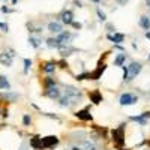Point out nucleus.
Returning a JSON list of instances; mask_svg holds the SVG:
<instances>
[{
	"label": "nucleus",
	"instance_id": "obj_1",
	"mask_svg": "<svg viewBox=\"0 0 150 150\" xmlns=\"http://www.w3.org/2000/svg\"><path fill=\"white\" fill-rule=\"evenodd\" d=\"M111 135H112V141H114V146L122 150L123 146H125V123H122L117 129H112L111 131Z\"/></svg>",
	"mask_w": 150,
	"mask_h": 150
},
{
	"label": "nucleus",
	"instance_id": "obj_2",
	"mask_svg": "<svg viewBox=\"0 0 150 150\" xmlns=\"http://www.w3.org/2000/svg\"><path fill=\"white\" fill-rule=\"evenodd\" d=\"M119 102L122 107H128V105H135L137 102H138V96L131 93V92H125L120 95L119 98Z\"/></svg>",
	"mask_w": 150,
	"mask_h": 150
},
{
	"label": "nucleus",
	"instance_id": "obj_3",
	"mask_svg": "<svg viewBox=\"0 0 150 150\" xmlns=\"http://www.w3.org/2000/svg\"><path fill=\"white\" fill-rule=\"evenodd\" d=\"M60 140L59 137L56 135H48V137H44L42 138V150H51V149H56L59 146Z\"/></svg>",
	"mask_w": 150,
	"mask_h": 150
},
{
	"label": "nucleus",
	"instance_id": "obj_4",
	"mask_svg": "<svg viewBox=\"0 0 150 150\" xmlns=\"http://www.w3.org/2000/svg\"><path fill=\"white\" fill-rule=\"evenodd\" d=\"M63 95L69 96V98H74L77 101H83V92L78 89V87H74V86H66L63 89Z\"/></svg>",
	"mask_w": 150,
	"mask_h": 150
},
{
	"label": "nucleus",
	"instance_id": "obj_5",
	"mask_svg": "<svg viewBox=\"0 0 150 150\" xmlns=\"http://www.w3.org/2000/svg\"><path fill=\"white\" fill-rule=\"evenodd\" d=\"M44 96L53 99V101H59L60 96H62V90L59 86H51V87H47L44 90Z\"/></svg>",
	"mask_w": 150,
	"mask_h": 150
},
{
	"label": "nucleus",
	"instance_id": "obj_6",
	"mask_svg": "<svg viewBox=\"0 0 150 150\" xmlns=\"http://www.w3.org/2000/svg\"><path fill=\"white\" fill-rule=\"evenodd\" d=\"M143 71V65L140 62H131V65L128 66V72H129V81H132L135 77H138V74Z\"/></svg>",
	"mask_w": 150,
	"mask_h": 150
},
{
	"label": "nucleus",
	"instance_id": "obj_7",
	"mask_svg": "<svg viewBox=\"0 0 150 150\" xmlns=\"http://www.w3.org/2000/svg\"><path fill=\"white\" fill-rule=\"evenodd\" d=\"M77 104H80V101H77V99H74V98H69L66 95H62L60 99H59V105L63 107V108H71V107H75Z\"/></svg>",
	"mask_w": 150,
	"mask_h": 150
},
{
	"label": "nucleus",
	"instance_id": "obj_8",
	"mask_svg": "<svg viewBox=\"0 0 150 150\" xmlns=\"http://www.w3.org/2000/svg\"><path fill=\"white\" fill-rule=\"evenodd\" d=\"M75 117H77L78 120H83V122H92V114H90V110L89 107H86L83 110H78L77 112H75Z\"/></svg>",
	"mask_w": 150,
	"mask_h": 150
},
{
	"label": "nucleus",
	"instance_id": "obj_9",
	"mask_svg": "<svg viewBox=\"0 0 150 150\" xmlns=\"http://www.w3.org/2000/svg\"><path fill=\"white\" fill-rule=\"evenodd\" d=\"M56 69H57V62H54V60L45 62V63L41 65V71H42L44 74H48V75H50V74H54Z\"/></svg>",
	"mask_w": 150,
	"mask_h": 150
},
{
	"label": "nucleus",
	"instance_id": "obj_10",
	"mask_svg": "<svg viewBox=\"0 0 150 150\" xmlns=\"http://www.w3.org/2000/svg\"><path fill=\"white\" fill-rule=\"evenodd\" d=\"M56 38L59 39L60 45L63 47V45H69V44H71V41H72V38H74V36H72L69 32H62V33H59Z\"/></svg>",
	"mask_w": 150,
	"mask_h": 150
},
{
	"label": "nucleus",
	"instance_id": "obj_11",
	"mask_svg": "<svg viewBox=\"0 0 150 150\" xmlns=\"http://www.w3.org/2000/svg\"><path fill=\"white\" fill-rule=\"evenodd\" d=\"M60 20L63 24H66V26H71V24L74 23V14L72 11H63L60 14Z\"/></svg>",
	"mask_w": 150,
	"mask_h": 150
},
{
	"label": "nucleus",
	"instance_id": "obj_12",
	"mask_svg": "<svg viewBox=\"0 0 150 150\" xmlns=\"http://www.w3.org/2000/svg\"><path fill=\"white\" fill-rule=\"evenodd\" d=\"M0 98L5 99V101H8V102H15L17 99H20V95H18V93H14V92H11V90H5L2 95H0Z\"/></svg>",
	"mask_w": 150,
	"mask_h": 150
},
{
	"label": "nucleus",
	"instance_id": "obj_13",
	"mask_svg": "<svg viewBox=\"0 0 150 150\" xmlns=\"http://www.w3.org/2000/svg\"><path fill=\"white\" fill-rule=\"evenodd\" d=\"M0 63H2L5 68H11L12 66V56L8 54L6 51L0 53Z\"/></svg>",
	"mask_w": 150,
	"mask_h": 150
},
{
	"label": "nucleus",
	"instance_id": "obj_14",
	"mask_svg": "<svg viewBox=\"0 0 150 150\" xmlns=\"http://www.w3.org/2000/svg\"><path fill=\"white\" fill-rule=\"evenodd\" d=\"M59 51H60V56H62V57H69L72 53H77L78 50L74 48V47H71V45H63V47L59 48Z\"/></svg>",
	"mask_w": 150,
	"mask_h": 150
},
{
	"label": "nucleus",
	"instance_id": "obj_15",
	"mask_svg": "<svg viewBox=\"0 0 150 150\" xmlns=\"http://www.w3.org/2000/svg\"><path fill=\"white\" fill-rule=\"evenodd\" d=\"M104 71H105V65H99L93 72H89V80H99Z\"/></svg>",
	"mask_w": 150,
	"mask_h": 150
},
{
	"label": "nucleus",
	"instance_id": "obj_16",
	"mask_svg": "<svg viewBox=\"0 0 150 150\" xmlns=\"http://www.w3.org/2000/svg\"><path fill=\"white\" fill-rule=\"evenodd\" d=\"M89 98H90V101H92L95 105H98V104L102 102V93L99 92V90H92V92L89 93Z\"/></svg>",
	"mask_w": 150,
	"mask_h": 150
},
{
	"label": "nucleus",
	"instance_id": "obj_17",
	"mask_svg": "<svg viewBox=\"0 0 150 150\" xmlns=\"http://www.w3.org/2000/svg\"><path fill=\"white\" fill-rule=\"evenodd\" d=\"M107 38L111 41V42H114V45H119V44H122L123 41H125V35L123 33H114V35H107Z\"/></svg>",
	"mask_w": 150,
	"mask_h": 150
},
{
	"label": "nucleus",
	"instance_id": "obj_18",
	"mask_svg": "<svg viewBox=\"0 0 150 150\" xmlns=\"http://www.w3.org/2000/svg\"><path fill=\"white\" fill-rule=\"evenodd\" d=\"M48 32L59 35V33L63 32V29H62V24H60V23H57V21H51V23L48 24Z\"/></svg>",
	"mask_w": 150,
	"mask_h": 150
},
{
	"label": "nucleus",
	"instance_id": "obj_19",
	"mask_svg": "<svg viewBox=\"0 0 150 150\" xmlns=\"http://www.w3.org/2000/svg\"><path fill=\"white\" fill-rule=\"evenodd\" d=\"M30 147L35 150H42V138L41 137H32L30 138Z\"/></svg>",
	"mask_w": 150,
	"mask_h": 150
},
{
	"label": "nucleus",
	"instance_id": "obj_20",
	"mask_svg": "<svg viewBox=\"0 0 150 150\" xmlns=\"http://www.w3.org/2000/svg\"><path fill=\"white\" fill-rule=\"evenodd\" d=\"M0 90H11V83L8 81V78L5 75H0Z\"/></svg>",
	"mask_w": 150,
	"mask_h": 150
},
{
	"label": "nucleus",
	"instance_id": "obj_21",
	"mask_svg": "<svg viewBox=\"0 0 150 150\" xmlns=\"http://www.w3.org/2000/svg\"><path fill=\"white\" fill-rule=\"evenodd\" d=\"M129 119H131L132 122H135V123L141 125V126H147V123H149V120H146L141 114H138V116H131Z\"/></svg>",
	"mask_w": 150,
	"mask_h": 150
},
{
	"label": "nucleus",
	"instance_id": "obj_22",
	"mask_svg": "<svg viewBox=\"0 0 150 150\" xmlns=\"http://www.w3.org/2000/svg\"><path fill=\"white\" fill-rule=\"evenodd\" d=\"M47 47L48 48H60L62 45H60V42H59V39H57V38H48V39H47Z\"/></svg>",
	"mask_w": 150,
	"mask_h": 150
},
{
	"label": "nucleus",
	"instance_id": "obj_23",
	"mask_svg": "<svg viewBox=\"0 0 150 150\" xmlns=\"http://www.w3.org/2000/svg\"><path fill=\"white\" fill-rule=\"evenodd\" d=\"M125 62H126V54L120 53V54H117V56H116V59H114V66H119V68H122Z\"/></svg>",
	"mask_w": 150,
	"mask_h": 150
},
{
	"label": "nucleus",
	"instance_id": "obj_24",
	"mask_svg": "<svg viewBox=\"0 0 150 150\" xmlns=\"http://www.w3.org/2000/svg\"><path fill=\"white\" fill-rule=\"evenodd\" d=\"M140 27L149 32V29H150V18H149L147 15H143V17L140 18Z\"/></svg>",
	"mask_w": 150,
	"mask_h": 150
},
{
	"label": "nucleus",
	"instance_id": "obj_25",
	"mask_svg": "<svg viewBox=\"0 0 150 150\" xmlns=\"http://www.w3.org/2000/svg\"><path fill=\"white\" fill-rule=\"evenodd\" d=\"M83 147H84V150H98L96 144L89 140H83Z\"/></svg>",
	"mask_w": 150,
	"mask_h": 150
},
{
	"label": "nucleus",
	"instance_id": "obj_26",
	"mask_svg": "<svg viewBox=\"0 0 150 150\" xmlns=\"http://www.w3.org/2000/svg\"><path fill=\"white\" fill-rule=\"evenodd\" d=\"M51 86H57V81L53 78V77H45L44 78V87H51Z\"/></svg>",
	"mask_w": 150,
	"mask_h": 150
},
{
	"label": "nucleus",
	"instance_id": "obj_27",
	"mask_svg": "<svg viewBox=\"0 0 150 150\" xmlns=\"http://www.w3.org/2000/svg\"><path fill=\"white\" fill-rule=\"evenodd\" d=\"M29 44H30L33 48H39L41 39H39V38H35V36H30V38H29Z\"/></svg>",
	"mask_w": 150,
	"mask_h": 150
},
{
	"label": "nucleus",
	"instance_id": "obj_28",
	"mask_svg": "<svg viewBox=\"0 0 150 150\" xmlns=\"http://www.w3.org/2000/svg\"><path fill=\"white\" fill-rule=\"evenodd\" d=\"M23 63H24V74H29V71L32 68V60L30 59H24Z\"/></svg>",
	"mask_w": 150,
	"mask_h": 150
},
{
	"label": "nucleus",
	"instance_id": "obj_29",
	"mask_svg": "<svg viewBox=\"0 0 150 150\" xmlns=\"http://www.w3.org/2000/svg\"><path fill=\"white\" fill-rule=\"evenodd\" d=\"M32 125V117L30 114H24L23 116V126H30Z\"/></svg>",
	"mask_w": 150,
	"mask_h": 150
},
{
	"label": "nucleus",
	"instance_id": "obj_30",
	"mask_svg": "<svg viewBox=\"0 0 150 150\" xmlns=\"http://www.w3.org/2000/svg\"><path fill=\"white\" fill-rule=\"evenodd\" d=\"M86 78H89V72H83V74H78L77 77H75V80H77V81H83V80H86Z\"/></svg>",
	"mask_w": 150,
	"mask_h": 150
},
{
	"label": "nucleus",
	"instance_id": "obj_31",
	"mask_svg": "<svg viewBox=\"0 0 150 150\" xmlns=\"http://www.w3.org/2000/svg\"><path fill=\"white\" fill-rule=\"evenodd\" d=\"M96 14H98V17H99V20H101V21H105L107 20V15H105V12H102L101 9H96Z\"/></svg>",
	"mask_w": 150,
	"mask_h": 150
},
{
	"label": "nucleus",
	"instance_id": "obj_32",
	"mask_svg": "<svg viewBox=\"0 0 150 150\" xmlns=\"http://www.w3.org/2000/svg\"><path fill=\"white\" fill-rule=\"evenodd\" d=\"M42 116H45V117H48V119H53V120H60V119H59V116L51 114V112H42Z\"/></svg>",
	"mask_w": 150,
	"mask_h": 150
},
{
	"label": "nucleus",
	"instance_id": "obj_33",
	"mask_svg": "<svg viewBox=\"0 0 150 150\" xmlns=\"http://www.w3.org/2000/svg\"><path fill=\"white\" fill-rule=\"evenodd\" d=\"M71 26H72L74 29H77V30H80V29L83 27V26H81V23H77V21H74V23L71 24Z\"/></svg>",
	"mask_w": 150,
	"mask_h": 150
},
{
	"label": "nucleus",
	"instance_id": "obj_34",
	"mask_svg": "<svg viewBox=\"0 0 150 150\" xmlns=\"http://www.w3.org/2000/svg\"><path fill=\"white\" fill-rule=\"evenodd\" d=\"M0 29H2L3 32H8L9 27H8V24H6V23H2V21H0Z\"/></svg>",
	"mask_w": 150,
	"mask_h": 150
},
{
	"label": "nucleus",
	"instance_id": "obj_35",
	"mask_svg": "<svg viewBox=\"0 0 150 150\" xmlns=\"http://www.w3.org/2000/svg\"><path fill=\"white\" fill-rule=\"evenodd\" d=\"M0 11H2L3 14H9V12H12V9H9V8H6V6H2V8H0Z\"/></svg>",
	"mask_w": 150,
	"mask_h": 150
},
{
	"label": "nucleus",
	"instance_id": "obj_36",
	"mask_svg": "<svg viewBox=\"0 0 150 150\" xmlns=\"http://www.w3.org/2000/svg\"><path fill=\"white\" fill-rule=\"evenodd\" d=\"M141 116H143V117H144L146 120H149V119H150V111H144Z\"/></svg>",
	"mask_w": 150,
	"mask_h": 150
},
{
	"label": "nucleus",
	"instance_id": "obj_37",
	"mask_svg": "<svg viewBox=\"0 0 150 150\" xmlns=\"http://www.w3.org/2000/svg\"><path fill=\"white\" fill-rule=\"evenodd\" d=\"M71 150H81V149H80V146H74Z\"/></svg>",
	"mask_w": 150,
	"mask_h": 150
},
{
	"label": "nucleus",
	"instance_id": "obj_38",
	"mask_svg": "<svg viewBox=\"0 0 150 150\" xmlns=\"http://www.w3.org/2000/svg\"><path fill=\"white\" fill-rule=\"evenodd\" d=\"M21 150H27V144H26V143H24V144H23V147H21Z\"/></svg>",
	"mask_w": 150,
	"mask_h": 150
},
{
	"label": "nucleus",
	"instance_id": "obj_39",
	"mask_svg": "<svg viewBox=\"0 0 150 150\" xmlns=\"http://www.w3.org/2000/svg\"><path fill=\"white\" fill-rule=\"evenodd\" d=\"M146 38H147V39L150 41V32H146Z\"/></svg>",
	"mask_w": 150,
	"mask_h": 150
},
{
	"label": "nucleus",
	"instance_id": "obj_40",
	"mask_svg": "<svg viewBox=\"0 0 150 150\" xmlns=\"http://www.w3.org/2000/svg\"><path fill=\"white\" fill-rule=\"evenodd\" d=\"M146 3H147V8L150 9V0H146Z\"/></svg>",
	"mask_w": 150,
	"mask_h": 150
},
{
	"label": "nucleus",
	"instance_id": "obj_41",
	"mask_svg": "<svg viewBox=\"0 0 150 150\" xmlns=\"http://www.w3.org/2000/svg\"><path fill=\"white\" fill-rule=\"evenodd\" d=\"M92 2H95V3H99V2H101V0H92Z\"/></svg>",
	"mask_w": 150,
	"mask_h": 150
},
{
	"label": "nucleus",
	"instance_id": "obj_42",
	"mask_svg": "<svg viewBox=\"0 0 150 150\" xmlns=\"http://www.w3.org/2000/svg\"><path fill=\"white\" fill-rule=\"evenodd\" d=\"M17 2H18V0H12V3H14V5H15V3H17Z\"/></svg>",
	"mask_w": 150,
	"mask_h": 150
},
{
	"label": "nucleus",
	"instance_id": "obj_43",
	"mask_svg": "<svg viewBox=\"0 0 150 150\" xmlns=\"http://www.w3.org/2000/svg\"><path fill=\"white\" fill-rule=\"evenodd\" d=\"M147 59H149V62H150V54H149V57H147Z\"/></svg>",
	"mask_w": 150,
	"mask_h": 150
},
{
	"label": "nucleus",
	"instance_id": "obj_44",
	"mask_svg": "<svg viewBox=\"0 0 150 150\" xmlns=\"http://www.w3.org/2000/svg\"><path fill=\"white\" fill-rule=\"evenodd\" d=\"M6 2H8V0H6Z\"/></svg>",
	"mask_w": 150,
	"mask_h": 150
}]
</instances>
